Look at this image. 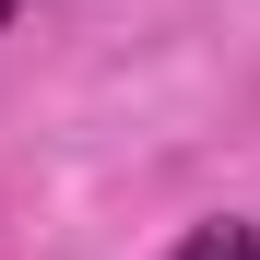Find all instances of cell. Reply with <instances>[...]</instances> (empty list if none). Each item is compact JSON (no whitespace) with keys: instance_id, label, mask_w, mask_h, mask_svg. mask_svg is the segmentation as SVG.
<instances>
[{"instance_id":"6da1fadb","label":"cell","mask_w":260,"mask_h":260,"mask_svg":"<svg viewBox=\"0 0 260 260\" xmlns=\"http://www.w3.org/2000/svg\"><path fill=\"white\" fill-rule=\"evenodd\" d=\"M166 260H260V237H248V225H189Z\"/></svg>"},{"instance_id":"7a4b0ae2","label":"cell","mask_w":260,"mask_h":260,"mask_svg":"<svg viewBox=\"0 0 260 260\" xmlns=\"http://www.w3.org/2000/svg\"><path fill=\"white\" fill-rule=\"evenodd\" d=\"M12 12H24V0H0V24H12Z\"/></svg>"}]
</instances>
